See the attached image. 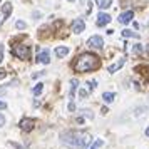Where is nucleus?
<instances>
[{"label": "nucleus", "instance_id": "1", "mask_svg": "<svg viewBox=\"0 0 149 149\" xmlns=\"http://www.w3.org/2000/svg\"><path fill=\"white\" fill-rule=\"evenodd\" d=\"M72 67H74L75 72H91V70H97L101 67V62H99L97 55L86 52V54H81L75 59Z\"/></svg>", "mask_w": 149, "mask_h": 149}, {"label": "nucleus", "instance_id": "2", "mask_svg": "<svg viewBox=\"0 0 149 149\" xmlns=\"http://www.w3.org/2000/svg\"><path fill=\"white\" fill-rule=\"evenodd\" d=\"M61 137L64 144H67L74 149H84L91 141V136L84 131H69V132H64Z\"/></svg>", "mask_w": 149, "mask_h": 149}, {"label": "nucleus", "instance_id": "3", "mask_svg": "<svg viewBox=\"0 0 149 149\" xmlns=\"http://www.w3.org/2000/svg\"><path fill=\"white\" fill-rule=\"evenodd\" d=\"M12 54L19 59H24L27 61L30 59V45H25V44H20V45H14L12 47Z\"/></svg>", "mask_w": 149, "mask_h": 149}, {"label": "nucleus", "instance_id": "4", "mask_svg": "<svg viewBox=\"0 0 149 149\" xmlns=\"http://www.w3.org/2000/svg\"><path fill=\"white\" fill-rule=\"evenodd\" d=\"M87 45L92 49H102L104 47V40H102V37H99V35H92L87 40Z\"/></svg>", "mask_w": 149, "mask_h": 149}, {"label": "nucleus", "instance_id": "5", "mask_svg": "<svg viewBox=\"0 0 149 149\" xmlns=\"http://www.w3.org/2000/svg\"><path fill=\"white\" fill-rule=\"evenodd\" d=\"M19 126H20V129H22V131H25V132H29V131H32V129H34L35 121H34V119H29V117H24V119L20 121V124H19Z\"/></svg>", "mask_w": 149, "mask_h": 149}, {"label": "nucleus", "instance_id": "6", "mask_svg": "<svg viewBox=\"0 0 149 149\" xmlns=\"http://www.w3.org/2000/svg\"><path fill=\"white\" fill-rule=\"evenodd\" d=\"M84 29H86V22L82 19H75L72 22V32L74 34H81V32H84Z\"/></svg>", "mask_w": 149, "mask_h": 149}, {"label": "nucleus", "instance_id": "7", "mask_svg": "<svg viewBox=\"0 0 149 149\" xmlns=\"http://www.w3.org/2000/svg\"><path fill=\"white\" fill-rule=\"evenodd\" d=\"M132 17H134V12H132V10H126V12H122V14L119 15V22L126 25V24H129V22L132 20Z\"/></svg>", "mask_w": 149, "mask_h": 149}, {"label": "nucleus", "instance_id": "8", "mask_svg": "<svg viewBox=\"0 0 149 149\" xmlns=\"http://www.w3.org/2000/svg\"><path fill=\"white\" fill-rule=\"evenodd\" d=\"M111 15L109 14H99L97 15V27H104V25H107L109 22H111Z\"/></svg>", "mask_w": 149, "mask_h": 149}, {"label": "nucleus", "instance_id": "9", "mask_svg": "<svg viewBox=\"0 0 149 149\" xmlns=\"http://www.w3.org/2000/svg\"><path fill=\"white\" fill-rule=\"evenodd\" d=\"M37 62L40 64H49L50 62V55H49V50H42L37 54Z\"/></svg>", "mask_w": 149, "mask_h": 149}, {"label": "nucleus", "instance_id": "10", "mask_svg": "<svg viewBox=\"0 0 149 149\" xmlns=\"http://www.w3.org/2000/svg\"><path fill=\"white\" fill-rule=\"evenodd\" d=\"M124 64H126V59H119V61L114 62L112 65H109V72L112 74V72H116V70H119V69H121L122 65H124Z\"/></svg>", "mask_w": 149, "mask_h": 149}, {"label": "nucleus", "instance_id": "11", "mask_svg": "<svg viewBox=\"0 0 149 149\" xmlns=\"http://www.w3.org/2000/svg\"><path fill=\"white\" fill-rule=\"evenodd\" d=\"M69 52H70V49H69V47H62V45H61V47L55 49V55H57L59 59H64Z\"/></svg>", "mask_w": 149, "mask_h": 149}, {"label": "nucleus", "instance_id": "12", "mask_svg": "<svg viewBox=\"0 0 149 149\" xmlns=\"http://www.w3.org/2000/svg\"><path fill=\"white\" fill-rule=\"evenodd\" d=\"M99 8H109L112 7V0H94Z\"/></svg>", "mask_w": 149, "mask_h": 149}, {"label": "nucleus", "instance_id": "13", "mask_svg": "<svg viewBox=\"0 0 149 149\" xmlns=\"http://www.w3.org/2000/svg\"><path fill=\"white\" fill-rule=\"evenodd\" d=\"M77 79H72L70 81V91H69V95H70V99H74V95H75V91H77Z\"/></svg>", "mask_w": 149, "mask_h": 149}, {"label": "nucleus", "instance_id": "14", "mask_svg": "<svg viewBox=\"0 0 149 149\" xmlns=\"http://www.w3.org/2000/svg\"><path fill=\"white\" fill-rule=\"evenodd\" d=\"M102 99H104V102L111 104V102H114L116 94H114V92H104V94H102Z\"/></svg>", "mask_w": 149, "mask_h": 149}, {"label": "nucleus", "instance_id": "15", "mask_svg": "<svg viewBox=\"0 0 149 149\" xmlns=\"http://www.w3.org/2000/svg\"><path fill=\"white\" fill-rule=\"evenodd\" d=\"M122 37H124V39H127V37L139 39V34H137V32H132V30H129V29H126V30H122Z\"/></svg>", "mask_w": 149, "mask_h": 149}, {"label": "nucleus", "instance_id": "16", "mask_svg": "<svg viewBox=\"0 0 149 149\" xmlns=\"http://www.w3.org/2000/svg\"><path fill=\"white\" fill-rule=\"evenodd\" d=\"M2 12H3V15H5V19H8V15H10V12H12V3H10V2L3 3V7H2Z\"/></svg>", "mask_w": 149, "mask_h": 149}, {"label": "nucleus", "instance_id": "17", "mask_svg": "<svg viewBox=\"0 0 149 149\" xmlns=\"http://www.w3.org/2000/svg\"><path fill=\"white\" fill-rule=\"evenodd\" d=\"M42 91H44V84H37V86L34 87V91H32V92H34V95H39Z\"/></svg>", "mask_w": 149, "mask_h": 149}, {"label": "nucleus", "instance_id": "18", "mask_svg": "<svg viewBox=\"0 0 149 149\" xmlns=\"http://www.w3.org/2000/svg\"><path fill=\"white\" fill-rule=\"evenodd\" d=\"M15 27H17V29H20V30H24V29L27 27V24H25L24 20H17V22H15Z\"/></svg>", "mask_w": 149, "mask_h": 149}, {"label": "nucleus", "instance_id": "19", "mask_svg": "<svg viewBox=\"0 0 149 149\" xmlns=\"http://www.w3.org/2000/svg\"><path fill=\"white\" fill-rule=\"evenodd\" d=\"M102 144H104V141H102V139H97V141L94 142V144H92V148L91 149H99L102 146Z\"/></svg>", "mask_w": 149, "mask_h": 149}, {"label": "nucleus", "instance_id": "20", "mask_svg": "<svg viewBox=\"0 0 149 149\" xmlns=\"http://www.w3.org/2000/svg\"><path fill=\"white\" fill-rule=\"evenodd\" d=\"M132 52H134V54H141V52H142V45H141V44H136L134 49H132Z\"/></svg>", "mask_w": 149, "mask_h": 149}, {"label": "nucleus", "instance_id": "21", "mask_svg": "<svg viewBox=\"0 0 149 149\" xmlns=\"http://www.w3.org/2000/svg\"><path fill=\"white\" fill-rule=\"evenodd\" d=\"M3 124H5V117H3V116L0 114V127H2Z\"/></svg>", "mask_w": 149, "mask_h": 149}, {"label": "nucleus", "instance_id": "22", "mask_svg": "<svg viewBox=\"0 0 149 149\" xmlns=\"http://www.w3.org/2000/svg\"><path fill=\"white\" fill-rule=\"evenodd\" d=\"M74 109H75L74 102H70V104H69V111H70V112H74Z\"/></svg>", "mask_w": 149, "mask_h": 149}, {"label": "nucleus", "instance_id": "23", "mask_svg": "<svg viewBox=\"0 0 149 149\" xmlns=\"http://www.w3.org/2000/svg\"><path fill=\"white\" fill-rule=\"evenodd\" d=\"M79 95H81V97H87V91H81V94Z\"/></svg>", "mask_w": 149, "mask_h": 149}, {"label": "nucleus", "instance_id": "24", "mask_svg": "<svg viewBox=\"0 0 149 149\" xmlns=\"http://www.w3.org/2000/svg\"><path fill=\"white\" fill-rule=\"evenodd\" d=\"M5 107H7V104H5L3 101H0V109H5Z\"/></svg>", "mask_w": 149, "mask_h": 149}, {"label": "nucleus", "instance_id": "25", "mask_svg": "<svg viewBox=\"0 0 149 149\" xmlns=\"http://www.w3.org/2000/svg\"><path fill=\"white\" fill-rule=\"evenodd\" d=\"M2 59H3V50H2V47H0V62H2Z\"/></svg>", "mask_w": 149, "mask_h": 149}, {"label": "nucleus", "instance_id": "26", "mask_svg": "<svg viewBox=\"0 0 149 149\" xmlns=\"http://www.w3.org/2000/svg\"><path fill=\"white\" fill-rule=\"evenodd\" d=\"M146 136H148V137H149V127L146 129Z\"/></svg>", "mask_w": 149, "mask_h": 149}, {"label": "nucleus", "instance_id": "27", "mask_svg": "<svg viewBox=\"0 0 149 149\" xmlns=\"http://www.w3.org/2000/svg\"><path fill=\"white\" fill-rule=\"evenodd\" d=\"M148 50H149V47H148Z\"/></svg>", "mask_w": 149, "mask_h": 149}, {"label": "nucleus", "instance_id": "28", "mask_svg": "<svg viewBox=\"0 0 149 149\" xmlns=\"http://www.w3.org/2000/svg\"><path fill=\"white\" fill-rule=\"evenodd\" d=\"M70 2H72V0H70Z\"/></svg>", "mask_w": 149, "mask_h": 149}]
</instances>
